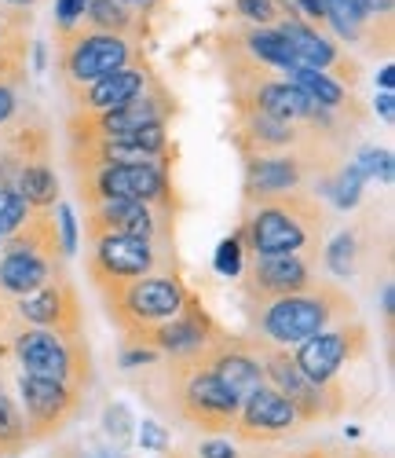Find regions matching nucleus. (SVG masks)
<instances>
[{"instance_id":"nucleus-1","label":"nucleus","mask_w":395,"mask_h":458,"mask_svg":"<svg viewBox=\"0 0 395 458\" xmlns=\"http://www.w3.org/2000/svg\"><path fill=\"white\" fill-rule=\"evenodd\" d=\"M326 235V209L323 199L311 191H290V195L267 199L253 209H246V220L239 227L242 250L249 257L260 253H304L319 260Z\"/></svg>"},{"instance_id":"nucleus-2","label":"nucleus","mask_w":395,"mask_h":458,"mask_svg":"<svg viewBox=\"0 0 395 458\" xmlns=\"http://www.w3.org/2000/svg\"><path fill=\"white\" fill-rule=\"evenodd\" d=\"M246 316L253 337L267 341L274 349H297L300 341L315 337L326 327L359 319L355 316V297L340 283H315L311 290L246 309Z\"/></svg>"},{"instance_id":"nucleus-3","label":"nucleus","mask_w":395,"mask_h":458,"mask_svg":"<svg viewBox=\"0 0 395 458\" xmlns=\"http://www.w3.org/2000/svg\"><path fill=\"white\" fill-rule=\"evenodd\" d=\"M172 158L165 155L157 162H132V165H103L92 173H77V191H81V206L110 202V199H129L147 202L162 213L180 216V199L172 187Z\"/></svg>"},{"instance_id":"nucleus-4","label":"nucleus","mask_w":395,"mask_h":458,"mask_svg":"<svg viewBox=\"0 0 395 458\" xmlns=\"http://www.w3.org/2000/svg\"><path fill=\"white\" fill-rule=\"evenodd\" d=\"M8 349L29 377H48L77 393H88L92 386V352L85 337H63L55 330L8 323Z\"/></svg>"},{"instance_id":"nucleus-5","label":"nucleus","mask_w":395,"mask_h":458,"mask_svg":"<svg viewBox=\"0 0 395 458\" xmlns=\"http://www.w3.org/2000/svg\"><path fill=\"white\" fill-rule=\"evenodd\" d=\"M187 293L190 290L183 286L180 272H157V276H143V279H132L122 286L99 290L106 312H110V323L125 334L129 345L143 330L172 319L183 309Z\"/></svg>"},{"instance_id":"nucleus-6","label":"nucleus","mask_w":395,"mask_h":458,"mask_svg":"<svg viewBox=\"0 0 395 458\" xmlns=\"http://www.w3.org/2000/svg\"><path fill=\"white\" fill-rule=\"evenodd\" d=\"M125 66H147L139 41L99 33L88 26H77L66 37H55V73L63 89L99 81L106 73L125 70Z\"/></svg>"},{"instance_id":"nucleus-7","label":"nucleus","mask_w":395,"mask_h":458,"mask_svg":"<svg viewBox=\"0 0 395 458\" xmlns=\"http://www.w3.org/2000/svg\"><path fill=\"white\" fill-rule=\"evenodd\" d=\"M169 381H172V403L176 414L187 426L206 429V433H223L234 426L239 418V396H234L223 381L209 370L206 352L194 360H180L169 367Z\"/></svg>"},{"instance_id":"nucleus-8","label":"nucleus","mask_w":395,"mask_h":458,"mask_svg":"<svg viewBox=\"0 0 395 458\" xmlns=\"http://www.w3.org/2000/svg\"><path fill=\"white\" fill-rule=\"evenodd\" d=\"M260 367H264L267 386H274L293 403L300 426L330 422V418H337L344 411V403H348V393H344L340 381L315 386V381L297 367L290 349H274V345H267V341H260Z\"/></svg>"},{"instance_id":"nucleus-9","label":"nucleus","mask_w":395,"mask_h":458,"mask_svg":"<svg viewBox=\"0 0 395 458\" xmlns=\"http://www.w3.org/2000/svg\"><path fill=\"white\" fill-rule=\"evenodd\" d=\"M169 118H176V99L154 78L125 106H113L103 114H70L66 132H70V143H96V140H117V136L139 132L147 125H169Z\"/></svg>"},{"instance_id":"nucleus-10","label":"nucleus","mask_w":395,"mask_h":458,"mask_svg":"<svg viewBox=\"0 0 395 458\" xmlns=\"http://www.w3.org/2000/svg\"><path fill=\"white\" fill-rule=\"evenodd\" d=\"M85 272L96 290H110L143 276L157 272H176V257L165 242H147L132 235H106L92 242V253L85 260Z\"/></svg>"},{"instance_id":"nucleus-11","label":"nucleus","mask_w":395,"mask_h":458,"mask_svg":"<svg viewBox=\"0 0 395 458\" xmlns=\"http://www.w3.org/2000/svg\"><path fill=\"white\" fill-rule=\"evenodd\" d=\"M223 334H227V330L206 312V304L198 301L194 293H187L183 309H180L172 319H165V323H157V327L143 330V334L132 341V345L154 349L157 356H169L172 363H180V360L202 356L209 345H216Z\"/></svg>"},{"instance_id":"nucleus-12","label":"nucleus","mask_w":395,"mask_h":458,"mask_svg":"<svg viewBox=\"0 0 395 458\" xmlns=\"http://www.w3.org/2000/svg\"><path fill=\"white\" fill-rule=\"evenodd\" d=\"M297 367L315 381V386H326V381H337V374L363 360L370 352V327L363 319H348L337 327H326L315 337L300 341L297 349H290Z\"/></svg>"},{"instance_id":"nucleus-13","label":"nucleus","mask_w":395,"mask_h":458,"mask_svg":"<svg viewBox=\"0 0 395 458\" xmlns=\"http://www.w3.org/2000/svg\"><path fill=\"white\" fill-rule=\"evenodd\" d=\"M19 403H22L19 411H22L29 444H45V440L59 437L73 418L81 414L85 393L59 386V381H48V377L19 374Z\"/></svg>"},{"instance_id":"nucleus-14","label":"nucleus","mask_w":395,"mask_h":458,"mask_svg":"<svg viewBox=\"0 0 395 458\" xmlns=\"http://www.w3.org/2000/svg\"><path fill=\"white\" fill-rule=\"evenodd\" d=\"M315 264L304 253H260L249 257V264H242V297L246 309H256V304L279 301L300 290H311L315 283H323L315 276Z\"/></svg>"},{"instance_id":"nucleus-15","label":"nucleus","mask_w":395,"mask_h":458,"mask_svg":"<svg viewBox=\"0 0 395 458\" xmlns=\"http://www.w3.org/2000/svg\"><path fill=\"white\" fill-rule=\"evenodd\" d=\"M12 319L19 327L37 330H55L63 337H85V312H81V293L70 283V276H55L41 290L12 301Z\"/></svg>"},{"instance_id":"nucleus-16","label":"nucleus","mask_w":395,"mask_h":458,"mask_svg":"<svg viewBox=\"0 0 395 458\" xmlns=\"http://www.w3.org/2000/svg\"><path fill=\"white\" fill-rule=\"evenodd\" d=\"M172 227L176 216L162 213L147 202H129V199H110V202H96L85 209V239H106V235H132V239H147V242H172Z\"/></svg>"},{"instance_id":"nucleus-17","label":"nucleus","mask_w":395,"mask_h":458,"mask_svg":"<svg viewBox=\"0 0 395 458\" xmlns=\"http://www.w3.org/2000/svg\"><path fill=\"white\" fill-rule=\"evenodd\" d=\"M234 437L242 444H279L297 437L304 426L293 411V403L274 389V386H256L242 403H239V418H234Z\"/></svg>"},{"instance_id":"nucleus-18","label":"nucleus","mask_w":395,"mask_h":458,"mask_svg":"<svg viewBox=\"0 0 395 458\" xmlns=\"http://www.w3.org/2000/svg\"><path fill=\"white\" fill-rule=\"evenodd\" d=\"M286 41L293 45V55H297V66H307V70H323L330 78L344 89H355L363 81V70L348 52H340L330 37H323L319 30H311L304 19H293V22H279L274 26Z\"/></svg>"},{"instance_id":"nucleus-19","label":"nucleus","mask_w":395,"mask_h":458,"mask_svg":"<svg viewBox=\"0 0 395 458\" xmlns=\"http://www.w3.org/2000/svg\"><path fill=\"white\" fill-rule=\"evenodd\" d=\"M154 81V70L150 66H125V70H113L99 81L88 85H70L63 89L70 99V114H103L113 106H125L129 99H136L147 85Z\"/></svg>"},{"instance_id":"nucleus-20","label":"nucleus","mask_w":395,"mask_h":458,"mask_svg":"<svg viewBox=\"0 0 395 458\" xmlns=\"http://www.w3.org/2000/svg\"><path fill=\"white\" fill-rule=\"evenodd\" d=\"M223 33H227L246 55H253L256 63H264V66H271V70H282V73H286V70L297 66L293 45H290L274 26H246V22H234V26H223Z\"/></svg>"},{"instance_id":"nucleus-21","label":"nucleus","mask_w":395,"mask_h":458,"mask_svg":"<svg viewBox=\"0 0 395 458\" xmlns=\"http://www.w3.org/2000/svg\"><path fill=\"white\" fill-rule=\"evenodd\" d=\"M286 81H293L300 92H307L315 103H319L323 110H337V114H359V118H366V110L363 103L355 99L344 85H337L330 73L323 70H307V66H293L286 70Z\"/></svg>"},{"instance_id":"nucleus-22","label":"nucleus","mask_w":395,"mask_h":458,"mask_svg":"<svg viewBox=\"0 0 395 458\" xmlns=\"http://www.w3.org/2000/svg\"><path fill=\"white\" fill-rule=\"evenodd\" d=\"M366 235H370V227H363V224L344 227L340 235H333V242L323 253V264L333 279H351L366 268V260L374 257V246L366 242Z\"/></svg>"},{"instance_id":"nucleus-23","label":"nucleus","mask_w":395,"mask_h":458,"mask_svg":"<svg viewBox=\"0 0 395 458\" xmlns=\"http://www.w3.org/2000/svg\"><path fill=\"white\" fill-rule=\"evenodd\" d=\"M81 26L99 30V33H113V37H129V41H139V45L147 37V19L125 4H117V0H88Z\"/></svg>"},{"instance_id":"nucleus-24","label":"nucleus","mask_w":395,"mask_h":458,"mask_svg":"<svg viewBox=\"0 0 395 458\" xmlns=\"http://www.w3.org/2000/svg\"><path fill=\"white\" fill-rule=\"evenodd\" d=\"M15 191L33 213H52L59 206V176L52 162H26L15 176Z\"/></svg>"},{"instance_id":"nucleus-25","label":"nucleus","mask_w":395,"mask_h":458,"mask_svg":"<svg viewBox=\"0 0 395 458\" xmlns=\"http://www.w3.org/2000/svg\"><path fill=\"white\" fill-rule=\"evenodd\" d=\"M363 187H366L363 169L355 165V162H344L330 176H323L319 183H315V195H326L340 209H355V206L363 202Z\"/></svg>"},{"instance_id":"nucleus-26","label":"nucleus","mask_w":395,"mask_h":458,"mask_svg":"<svg viewBox=\"0 0 395 458\" xmlns=\"http://www.w3.org/2000/svg\"><path fill=\"white\" fill-rule=\"evenodd\" d=\"M26 447H29V437H26L22 411L4 389V381H0V458H19Z\"/></svg>"},{"instance_id":"nucleus-27","label":"nucleus","mask_w":395,"mask_h":458,"mask_svg":"<svg viewBox=\"0 0 395 458\" xmlns=\"http://www.w3.org/2000/svg\"><path fill=\"white\" fill-rule=\"evenodd\" d=\"M29 213H33V209L26 206V199L19 195L15 187H0V239L15 235Z\"/></svg>"},{"instance_id":"nucleus-28","label":"nucleus","mask_w":395,"mask_h":458,"mask_svg":"<svg viewBox=\"0 0 395 458\" xmlns=\"http://www.w3.org/2000/svg\"><path fill=\"white\" fill-rule=\"evenodd\" d=\"M231 12L246 26H279L282 22L274 0H231Z\"/></svg>"},{"instance_id":"nucleus-29","label":"nucleus","mask_w":395,"mask_h":458,"mask_svg":"<svg viewBox=\"0 0 395 458\" xmlns=\"http://www.w3.org/2000/svg\"><path fill=\"white\" fill-rule=\"evenodd\" d=\"M355 165L363 169L366 180L391 183V176H395V158H391V150H388V147H366L363 155L355 158Z\"/></svg>"},{"instance_id":"nucleus-30","label":"nucleus","mask_w":395,"mask_h":458,"mask_svg":"<svg viewBox=\"0 0 395 458\" xmlns=\"http://www.w3.org/2000/svg\"><path fill=\"white\" fill-rule=\"evenodd\" d=\"M242 264H246V250H242V239L231 235L216 246V257H213V268L223 276V279H234L242 276Z\"/></svg>"},{"instance_id":"nucleus-31","label":"nucleus","mask_w":395,"mask_h":458,"mask_svg":"<svg viewBox=\"0 0 395 458\" xmlns=\"http://www.w3.org/2000/svg\"><path fill=\"white\" fill-rule=\"evenodd\" d=\"M103 429H106V437L113 440V444H129L132 440V429H136V418L129 414V407L125 403H110L106 411H103Z\"/></svg>"},{"instance_id":"nucleus-32","label":"nucleus","mask_w":395,"mask_h":458,"mask_svg":"<svg viewBox=\"0 0 395 458\" xmlns=\"http://www.w3.org/2000/svg\"><path fill=\"white\" fill-rule=\"evenodd\" d=\"M85 4H88V0H55V22H52V33H55V37H66L70 30L81 26V19H85Z\"/></svg>"},{"instance_id":"nucleus-33","label":"nucleus","mask_w":395,"mask_h":458,"mask_svg":"<svg viewBox=\"0 0 395 458\" xmlns=\"http://www.w3.org/2000/svg\"><path fill=\"white\" fill-rule=\"evenodd\" d=\"M55 232H59V250L63 257H73L77 253V220H73V209L66 202L55 206Z\"/></svg>"},{"instance_id":"nucleus-34","label":"nucleus","mask_w":395,"mask_h":458,"mask_svg":"<svg viewBox=\"0 0 395 458\" xmlns=\"http://www.w3.org/2000/svg\"><path fill=\"white\" fill-rule=\"evenodd\" d=\"M26 99H22V85H8V81H0V129L12 125L19 114H22Z\"/></svg>"},{"instance_id":"nucleus-35","label":"nucleus","mask_w":395,"mask_h":458,"mask_svg":"<svg viewBox=\"0 0 395 458\" xmlns=\"http://www.w3.org/2000/svg\"><path fill=\"white\" fill-rule=\"evenodd\" d=\"M136 429H139L143 451H169V433L157 426V422H143V426H136Z\"/></svg>"},{"instance_id":"nucleus-36","label":"nucleus","mask_w":395,"mask_h":458,"mask_svg":"<svg viewBox=\"0 0 395 458\" xmlns=\"http://www.w3.org/2000/svg\"><path fill=\"white\" fill-rule=\"evenodd\" d=\"M297 4V12H300V19L311 26V30H326V8H323V0H293Z\"/></svg>"},{"instance_id":"nucleus-37","label":"nucleus","mask_w":395,"mask_h":458,"mask_svg":"<svg viewBox=\"0 0 395 458\" xmlns=\"http://www.w3.org/2000/svg\"><path fill=\"white\" fill-rule=\"evenodd\" d=\"M198 458H239V451H234L231 440L213 437V440H202V444H198Z\"/></svg>"},{"instance_id":"nucleus-38","label":"nucleus","mask_w":395,"mask_h":458,"mask_svg":"<svg viewBox=\"0 0 395 458\" xmlns=\"http://www.w3.org/2000/svg\"><path fill=\"white\" fill-rule=\"evenodd\" d=\"M154 360H157V352H154V349L129 345V349H125V356H122V367H125V370H132V367H143V363H154Z\"/></svg>"},{"instance_id":"nucleus-39","label":"nucleus","mask_w":395,"mask_h":458,"mask_svg":"<svg viewBox=\"0 0 395 458\" xmlns=\"http://www.w3.org/2000/svg\"><path fill=\"white\" fill-rule=\"evenodd\" d=\"M374 106H377V114H381V118L391 125V118H395V99H391V92H381Z\"/></svg>"},{"instance_id":"nucleus-40","label":"nucleus","mask_w":395,"mask_h":458,"mask_svg":"<svg viewBox=\"0 0 395 458\" xmlns=\"http://www.w3.org/2000/svg\"><path fill=\"white\" fill-rule=\"evenodd\" d=\"M117 4H125V8H132V12H139V15L147 19L157 4H162V0H117Z\"/></svg>"},{"instance_id":"nucleus-41","label":"nucleus","mask_w":395,"mask_h":458,"mask_svg":"<svg viewBox=\"0 0 395 458\" xmlns=\"http://www.w3.org/2000/svg\"><path fill=\"white\" fill-rule=\"evenodd\" d=\"M377 85H381V92H391V89H395V70H391V63H384V66H381Z\"/></svg>"},{"instance_id":"nucleus-42","label":"nucleus","mask_w":395,"mask_h":458,"mask_svg":"<svg viewBox=\"0 0 395 458\" xmlns=\"http://www.w3.org/2000/svg\"><path fill=\"white\" fill-rule=\"evenodd\" d=\"M274 8H279L282 22H293V19H300V12H297V4H293V0H274Z\"/></svg>"},{"instance_id":"nucleus-43","label":"nucleus","mask_w":395,"mask_h":458,"mask_svg":"<svg viewBox=\"0 0 395 458\" xmlns=\"http://www.w3.org/2000/svg\"><path fill=\"white\" fill-rule=\"evenodd\" d=\"M381 301H384V319L391 323V312H395V290H391V283H384V297Z\"/></svg>"},{"instance_id":"nucleus-44","label":"nucleus","mask_w":395,"mask_h":458,"mask_svg":"<svg viewBox=\"0 0 395 458\" xmlns=\"http://www.w3.org/2000/svg\"><path fill=\"white\" fill-rule=\"evenodd\" d=\"M4 8H15V12H33V4L37 0H0Z\"/></svg>"},{"instance_id":"nucleus-45","label":"nucleus","mask_w":395,"mask_h":458,"mask_svg":"<svg viewBox=\"0 0 395 458\" xmlns=\"http://www.w3.org/2000/svg\"><path fill=\"white\" fill-rule=\"evenodd\" d=\"M337 458H381V454H374V451H344V447H337Z\"/></svg>"},{"instance_id":"nucleus-46","label":"nucleus","mask_w":395,"mask_h":458,"mask_svg":"<svg viewBox=\"0 0 395 458\" xmlns=\"http://www.w3.org/2000/svg\"><path fill=\"white\" fill-rule=\"evenodd\" d=\"M8 319H12V312H4V293H0V334L8 330Z\"/></svg>"},{"instance_id":"nucleus-47","label":"nucleus","mask_w":395,"mask_h":458,"mask_svg":"<svg viewBox=\"0 0 395 458\" xmlns=\"http://www.w3.org/2000/svg\"><path fill=\"white\" fill-rule=\"evenodd\" d=\"M169 458H190V454H183V451H172V454H169Z\"/></svg>"},{"instance_id":"nucleus-48","label":"nucleus","mask_w":395,"mask_h":458,"mask_svg":"<svg viewBox=\"0 0 395 458\" xmlns=\"http://www.w3.org/2000/svg\"><path fill=\"white\" fill-rule=\"evenodd\" d=\"M0 246H4V239H0Z\"/></svg>"},{"instance_id":"nucleus-49","label":"nucleus","mask_w":395,"mask_h":458,"mask_svg":"<svg viewBox=\"0 0 395 458\" xmlns=\"http://www.w3.org/2000/svg\"><path fill=\"white\" fill-rule=\"evenodd\" d=\"M293 458H297V454H293Z\"/></svg>"}]
</instances>
